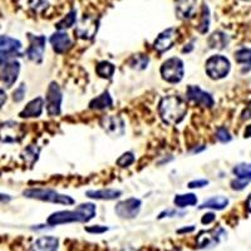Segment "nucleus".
Wrapping results in <instances>:
<instances>
[{
    "mask_svg": "<svg viewBox=\"0 0 251 251\" xmlns=\"http://www.w3.org/2000/svg\"><path fill=\"white\" fill-rule=\"evenodd\" d=\"M158 116L163 123L169 126H176L181 123L187 113V103L180 96L171 94L161 98L158 103Z\"/></svg>",
    "mask_w": 251,
    "mask_h": 251,
    "instance_id": "f257e3e1",
    "label": "nucleus"
},
{
    "mask_svg": "<svg viewBox=\"0 0 251 251\" xmlns=\"http://www.w3.org/2000/svg\"><path fill=\"white\" fill-rule=\"evenodd\" d=\"M96 205L92 202L80 203L75 210L67 211H57L48 217L47 223L50 226L63 225V224L72 223H88L96 216Z\"/></svg>",
    "mask_w": 251,
    "mask_h": 251,
    "instance_id": "f03ea898",
    "label": "nucleus"
},
{
    "mask_svg": "<svg viewBox=\"0 0 251 251\" xmlns=\"http://www.w3.org/2000/svg\"><path fill=\"white\" fill-rule=\"evenodd\" d=\"M23 196L26 199L44 201V202L58 203V205H75V199L68 195H63L59 192L50 190V188H28L23 192Z\"/></svg>",
    "mask_w": 251,
    "mask_h": 251,
    "instance_id": "7ed1b4c3",
    "label": "nucleus"
},
{
    "mask_svg": "<svg viewBox=\"0 0 251 251\" xmlns=\"http://www.w3.org/2000/svg\"><path fill=\"white\" fill-rule=\"evenodd\" d=\"M160 73L162 79L165 82L170 83V84L180 83L183 79V75H185V67H183L182 59L177 57L169 58V59L162 63Z\"/></svg>",
    "mask_w": 251,
    "mask_h": 251,
    "instance_id": "20e7f679",
    "label": "nucleus"
},
{
    "mask_svg": "<svg viewBox=\"0 0 251 251\" xmlns=\"http://www.w3.org/2000/svg\"><path fill=\"white\" fill-rule=\"evenodd\" d=\"M230 69H231L230 60L224 57V55H211L206 60V75L214 80H220L227 77L228 73H230Z\"/></svg>",
    "mask_w": 251,
    "mask_h": 251,
    "instance_id": "39448f33",
    "label": "nucleus"
},
{
    "mask_svg": "<svg viewBox=\"0 0 251 251\" xmlns=\"http://www.w3.org/2000/svg\"><path fill=\"white\" fill-rule=\"evenodd\" d=\"M62 102H63V94L62 89L58 86V83L51 82L47 89L46 94V108L47 113L50 117H55L62 113Z\"/></svg>",
    "mask_w": 251,
    "mask_h": 251,
    "instance_id": "423d86ee",
    "label": "nucleus"
},
{
    "mask_svg": "<svg viewBox=\"0 0 251 251\" xmlns=\"http://www.w3.org/2000/svg\"><path fill=\"white\" fill-rule=\"evenodd\" d=\"M22 42L15 38L1 35L0 37V54H1V64L9 60L15 59V57L22 55Z\"/></svg>",
    "mask_w": 251,
    "mask_h": 251,
    "instance_id": "0eeeda50",
    "label": "nucleus"
},
{
    "mask_svg": "<svg viewBox=\"0 0 251 251\" xmlns=\"http://www.w3.org/2000/svg\"><path fill=\"white\" fill-rule=\"evenodd\" d=\"M100 26V19L94 15H83L82 19L78 22L75 29V33L79 39L91 40L96 37Z\"/></svg>",
    "mask_w": 251,
    "mask_h": 251,
    "instance_id": "6e6552de",
    "label": "nucleus"
},
{
    "mask_svg": "<svg viewBox=\"0 0 251 251\" xmlns=\"http://www.w3.org/2000/svg\"><path fill=\"white\" fill-rule=\"evenodd\" d=\"M141 206H142V201L136 197H129L127 200H123L118 202L114 207V211L121 219L125 220H132L136 219L141 211Z\"/></svg>",
    "mask_w": 251,
    "mask_h": 251,
    "instance_id": "1a4fd4ad",
    "label": "nucleus"
},
{
    "mask_svg": "<svg viewBox=\"0 0 251 251\" xmlns=\"http://www.w3.org/2000/svg\"><path fill=\"white\" fill-rule=\"evenodd\" d=\"M29 48L25 50V55L35 63H42L46 51L47 38L44 35L28 34Z\"/></svg>",
    "mask_w": 251,
    "mask_h": 251,
    "instance_id": "9d476101",
    "label": "nucleus"
},
{
    "mask_svg": "<svg viewBox=\"0 0 251 251\" xmlns=\"http://www.w3.org/2000/svg\"><path fill=\"white\" fill-rule=\"evenodd\" d=\"M186 98L190 102L195 103L197 106L205 107V108H212L215 104V100L208 92H205L199 86H188L186 91Z\"/></svg>",
    "mask_w": 251,
    "mask_h": 251,
    "instance_id": "9b49d317",
    "label": "nucleus"
},
{
    "mask_svg": "<svg viewBox=\"0 0 251 251\" xmlns=\"http://www.w3.org/2000/svg\"><path fill=\"white\" fill-rule=\"evenodd\" d=\"M226 235L227 234H226V231L223 227L212 228V230H208V231L200 232L196 239L197 248L206 249V248L216 246L221 240L225 239Z\"/></svg>",
    "mask_w": 251,
    "mask_h": 251,
    "instance_id": "f8f14e48",
    "label": "nucleus"
},
{
    "mask_svg": "<svg viewBox=\"0 0 251 251\" xmlns=\"http://www.w3.org/2000/svg\"><path fill=\"white\" fill-rule=\"evenodd\" d=\"M100 123V127L111 137H122L126 133L125 121L120 116H103Z\"/></svg>",
    "mask_w": 251,
    "mask_h": 251,
    "instance_id": "ddd939ff",
    "label": "nucleus"
},
{
    "mask_svg": "<svg viewBox=\"0 0 251 251\" xmlns=\"http://www.w3.org/2000/svg\"><path fill=\"white\" fill-rule=\"evenodd\" d=\"M177 38H178V30L176 28H167L163 31H161L158 37L154 40L153 47L160 54L167 51L169 49H171L174 47V44L176 43Z\"/></svg>",
    "mask_w": 251,
    "mask_h": 251,
    "instance_id": "4468645a",
    "label": "nucleus"
},
{
    "mask_svg": "<svg viewBox=\"0 0 251 251\" xmlns=\"http://www.w3.org/2000/svg\"><path fill=\"white\" fill-rule=\"evenodd\" d=\"M19 72L20 63L18 60L13 59L1 64V82L6 88H10L17 82Z\"/></svg>",
    "mask_w": 251,
    "mask_h": 251,
    "instance_id": "2eb2a0df",
    "label": "nucleus"
},
{
    "mask_svg": "<svg viewBox=\"0 0 251 251\" xmlns=\"http://www.w3.org/2000/svg\"><path fill=\"white\" fill-rule=\"evenodd\" d=\"M49 42H50L51 47H53V50L57 54H64L73 46V42L69 38V35L63 30H58L55 31L54 34H51V37L49 38Z\"/></svg>",
    "mask_w": 251,
    "mask_h": 251,
    "instance_id": "dca6fc26",
    "label": "nucleus"
},
{
    "mask_svg": "<svg viewBox=\"0 0 251 251\" xmlns=\"http://www.w3.org/2000/svg\"><path fill=\"white\" fill-rule=\"evenodd\" d=\"M197 3L199 0H177L176 1V15L181 20H190L196 15Z\"/></svg>",
    "mask_w": 251,
    "mask_h": 251,
    "instance_id": "f3484780",
    "label": "nucleus"
},
{
    "mask_svg": "<svg viewBox=\"0 0 251 251\" xmlns=\"http://www.w3.org/2000/svg\"><path fill=\"white\" fill-rule=\"evenodd\" d=\"M43 107L44 100L42 97H37L26 104L25 108L19 113V116L22 118H37L43 113Z\"/></svg>",
    "mask_w": 251,
    "mask_h": 251,
    "instance_id": "a211bd4d",
    "label": "nucleus"
},
{
    "mask_svg": "<svg viewBox=\"0 0 251 251\" xmlns=\"http://www.w3.org/2000/svg\"><path fill=\"white\" fill-rule=\"evenodd\" d=\"M122 195L121 190H116V188H103V190H89L86 192V196L93 200H104V201H112L116 200Z\"/></svg>",
    "mask_w": 251,
    "mask_h": 251,
    "instance_id": "6ab92c4d",
    "label": "nucleus"
},
{
    "mask_svg": "<svg viewBox=\"0 0 251 251\" xmlns=\"http://www.w3.org/2000/svg\"><path fill=\"white\" fill-rule=\"evenodd\" d=\"M59 240L54 236H43L31 245L30 251H58Z\"/></svg>",
    "mask_w": 251,
    "mask_h": 251,
    "instance_id": "aec40b11",
    "label": "nucleus"
},
{
    "mask_svg": "<svg viewBox=\"0 0 251 251\" xmlns=\"http://www.w3.org/2000/svg\"><path fill=\"white\" fill-rule=\"evenodd\" d=\"M112 106H113V100L108 91H104L89 102V108L94 111H104V109L112 108Z\"/></svg>",
    "mask_w": 251,
    "mask_h": 251,
    "instance_id": "412c9836",
    "label": "nucleus"
},
{
    "mask_svg": "<svg viewBox=\"0 0 251 251\" xmlns=\"http://www.w3.org/2000/svg\"><path fill=\"white\" fill-rule=\"evenodd\" d=\"M230 43V38L226 33L224 31H214L207 39L208 47L211 49H217V50H221V49H225L227 47V44Z\"/></svg>",
    "mask_w": 251,
    "mask_h": 251,
    "instance_id": "4be33fe9",
    "label": "nucleus"
},
{
    "mask_svg": "<svg viewBox=\"0 0 251 251\" xmlns=\"http://www.w3.org/2000/svg\"><path fill=\"white\" fill-rule=\"evenodd\" d=\"M228 205V199L225 196H214L211 199L206 200L202 205L200 206V210H203V208H211V210H224L226 208V206Z\"/></svg>",
    "mask_w": 251,
    "mask_h": 251,
    "instance_id": "5701e85b",
    "label": "nucleus"
},
{
    "mask_svg": "<svg viewBox=\"0 0 251 251\" xmlns=\"http://www.w3.org/2000/svg\"><path fill=\"white\" fill-rule=\"evenodd\" d=\"M114 71H116V67L111 62H107V60L100 62L97 64V67H96V73L100 78H104V79L112 78V75H114Z\"/></svg>",
    "mask_w": 251,
    "mask_h": 251,
    "instance_id": "b1692460",
    "label": "nucleus"
},
{
    "mask_svg": "<svg viewBox=\"0 0 251 251\" xmlns=\"http://www.w3.org/2000/svg\"><path fill=\"white\" fill-rule=\"evenodd\" d=\"M174 203L175 206L180 208L187 207V206H195L197 203V197L194 194L176 195L174 199Z\"/></svg>",
    "mask_w": 251,
    "mask_h": 251,
    "instance_id": "393cba45",
    "label": "nucleus"
},
{
    "mask_svg": "<svg viewBox=\"0 0 251 251\" xmlns=\"http://www.w3.org/2000/svg\"><path fill=\"white\" fill-rule=\"evenodd\" d=\"M232 174L239 180H245L251 182V163H239L232 169Z\"/></svg>",
    "mask_w": 251,
    "mask_h": 251,
    "instance_id": "a878e982",
    "label": "nucleus"
},
{
    "mask_svg": "<svg viewBox=\"0 0 251 251\" xmlns=\"http://www.w3.org/2000/svg\"><path fill=\"white\" fill-rule=\"evenodd\" d=\"M150 58L145 54H134L129 58L128 64L132 69L136 71H143L149 67Z\"/></svg>",
    "mask_w": 251,
    "mask_h": 251,
    "instance_id": "bb28decb",
    "label": "nucleus"
},
{
    "mask_svg": "<svg viewBox=\"0 0 251 251\" xmlns=\"http://www.w3.org/2000/svg\"><path fill=\"white\" fill-rule=\"evenodd\" d=\"M210 28V9H208L207 4L203 3L202 8H201V20L197 26V30L201 34H206Z\"/></svg>",
    "mask_w": 251,
    "mask_h": 251,
    "instance_id": "cd10ccee",
    "label": "nucleus"
},
{
    "mask_svg": "<svg viewBox=\"0 0 251 251\" xmlns=\"http://www.w3.org/2000/svg\"><path fill=\"white\" fill-rule=\"evenodd\" d=\"M75 22H77V10H75V9H72L66 17L63 18V19H60L59 22L55 24V28H57L58 30H66V29L75 25Z\"/></svg>",
    "mask_w": 251,
    "mask_h": 251,
    "instance_id": "c85d7f7f",
    "label": "nucleus"
},
{
    "mask_svg": "<svg viewBox=\"0 0 251 251\" xmlns=\"http://www.w3.org/2000/svg\"><path fill=\"white\" fill-rule=\"evenodd\" d=\"M39 152H40L39 147H35L34 145H30L23 151V153H22V158H23L29 166H33L38 161Z\"/></svg>",
    "mask_w": 251,
    "mask_h": 251,
    "instance_id": "c756f323",
    "label": "nucleus"
},
{
    "mask_svg": "<svg viewBox=\"0 0 251 251\" xmlns=\"http://www.w3.org/2000/svg\"><path fill=\"white\" fill-rule=\"evenodd\" d=\"M235 60L239 64L248 66V72L251 69V48H241L235 51Z\"/></svg>",
    "mask_w": 251,
    "mask_h": 251,
    "instance_id": "7c9ffc66",
    "label": "nucleus"
},
{
    "mask_svg": "<svg viewBox=\"0 0 251 251\" xmlns=\"http://www.w3.org/2000/svg\"><path fill=\"white\" fill-rule=\"evenodd\" d=\"M134 160H136V157H134V154L132 153V152H126V153H123L122 156L120 157L117 160V166L118 167H122V169H125V167H128V166H131L132 163L134 162Z\"/></svg>",
    "mask_w": 251,
    "mask_h": 251,
    "instance_id": "2f4dec72",
    "label": "nucleus"
},
{
    "mask_svg": "<svg viewBox=\"0 0 251 251\" xmlns=\"http://www.w3.org/2000/svg\"><path fill=\"white\" fill-rule=\"evenodd\" d=\"M216 138L219 142L227 143L231 141L232 137H231V134H230V132H228L225 127H220V128H217L216 131Z\"/></svg>",
    "mask_w": 251,
    "mask_h": 251,
    "instance_id": "473e14b6",
    "label": "nucleus"
},
{
    "mask_svg": "<svg viewBox=\"0 0 251 251\" xmlns=\"http://www.w3.org/2000/svg\"><path fill=\"white\" fill-rule=\"evenodd\" d=\"M25 92H26L25 84H24V83H22V84H20V86L18 87L14 92H13V100L17 103L22 102V100H24V97H25Z\"/></svg>",
    "mask_w": 251,
    "mask_h": 251,
    "instance_id": "72a5a7b5",
    "label": "nucleus"
},
{
    "mask_svg": "<svg viewBox=\"0 0 251 251\" xmlns=\"http://www.w3.org/2000/svg\"><path fill=\"white\" fill-rule=\"evenodd\" d=\"M230 185H231L232 190H236V191H241V190H244V188H245L246 186L249 185V181L235 178V180H232L231 182H230Z\"/></svg>",
    "mask_w": 251,
    "mask_h": 251,
    "instance_id": "f704fd0d",
    "label": "nucleus"
},
{
    "mask_svg": "<svg viewBox=\"0 0 251 251\" xmlns=\"http://www.w3.org/2000/svg\"><path fill=\"white\" fill-rule=\"evenodd\" d=\"M87 232H91V234H103V232L108 231V227L100 225H94V226H88V227L84 228Z\"/></svg>",
    "mask_w": 251,
    "mask_h": 251,
    "instance_id": "c9c22d12",
    "label": "nucleus"
},
{
    "mask_svg": "<svg viewBox=\"0 0 251 251\" xmlns=\"http://www.w3.org/2000/svg\"><path fill=\"white\" fill-rule=\"evenodd\" d=\"M208 185V180H205V178H201V180H194L190 181L187 185L188 188H202L205 186Z\"/></svg>",
    "mask_w": 251,
    "mask_h": 251,
    "instance_id": "e433bc0d",
    "label": "nucleus"
},
{
    "mask_svg": "<svg viewBox=\"0 0 251 251\" xmlns=\"http://www.w3.org/2000/svg\"><path fill=\"white\" fill-rule=\"evenodd\" d=\"M215 219H216V216H215L214 212H207L206 215H203L202 219H201V223L203 224V225H208V224L214 223Z\"/></svg>",
    "mask_w": 251,
    "mask_h": 251,
    "instance_id": "4c0bfd02",
    "label": "nucleus"
},
{
    "mask_svg": "<svg viewBox=\"0 0 251 251\" xmlns=\"http://www.w3.org/2000/svg\"><path fill=\"white\" fill-rule=\"evenodd\" d=\"M241 120H251V100L248 103L246 108L244 109L243 113H241Z\"/></svg>",
    "mask_w": 251,
    "mask_h": 251,
    "instance_id": "58836bf2",
    "label": "nucleus"
},
{
    "mask_svg": "<svg viewBox=\"0 0 251 251\" xmlns=\"http://www.w3.org/2000/svg\"><path fill=\"white\" fill-rule=\"evenodd\" d=\"M177 215V211H175V210H167V211H163L161 212L160 216H158V219H163V217H172V216H176Z\"/></svg>",
    "mask_w": 251,
    "mask_h": 251,
    "instance_id": "ea45409f",
    "label": "nucleus"
},
{
    "mask_svg": "<svg viewBox=\"0 0 251 251\" xmlns=\"http://www.w3.org/2000/svg\"><path fill=\"white\" fill-rule=\"evenodd\" d=\"M195 230L194 226H190V227H183L180 228V230H177V234H183V232H192Z\"/></svg>",
    "mask_w": 251,
    "mask_h": 251,
    "instance_id": "a19ab883",
    "label": "nucleus"
},
{
    "mask_svg": "<svg viewBox=\"0 0 251 251\" xmlns=\"http://www.w3.org/2000/svg\"><path fill=\"white\" fill-rule=\"evenodd\" d=\"M244 137L245 138H250L251 137V125L248 126L245 128V132H244Z\"/></svg>",
    "mask_w": 251,
    "mask_h": 251,
    "instance_id": "79ce46f5",
    "label": "nucleus"
},
{
    "mask_svg": "<svg viewBox=\"0 0 251 251\" xmlns=\"http://www.w3.org/2000/svg\"><path fill=\"white\" fill-rule=\"evenodd\" d=\"M246 208L249 210V212H251V194L249 195L248 200H246Z\"/></svg>",
    "mask_w": 251,
    "mask_h": 251,
    "instance_id": "37998d69",
    "label": "nucleus"
},
{
    "mask_svg": "<svg viewBox=\"0 0 251 251\" xmlns=\"http://www.w3.org/2000/svg\"><path fill=\"white\" fill-rule=\"evenodd\" d=\"M206 149V146H202V147H200V149H195V150H192V152H194V153H197V152H201V151H203V150Z\"/></svg>",
    "mask_w": 251,
    "mask_h": 251,
    "instance_id": "c03bdc74",
    "label": "nucleus"
},
{
    "mask_svg": "<svg viewBox=\"0 0 251 251\" xmlns=\"http://www.w3.org/2000/svg\"><path fill=\"white\" fill-rule=\"evenodd\" d=\"M5 100H6V97H5ZM4 104V89H1V106H3Z\"/></svg>",
    "mask_w": 251,
    "mask_h": 251,
    "instance_id": "a18cd8bd",
    "label": "nucleus"
}]
</instances>
